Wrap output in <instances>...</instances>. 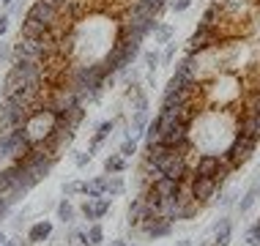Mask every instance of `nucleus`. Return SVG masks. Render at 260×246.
<instances>
[{"mask_svg": "<svg viewBox=\"0 0 260 246\" xmlns=\"http://www.w3.org/2000/svg\"><path fill=\"white\" fill-rule=\"evenodd\" d=\"M230 172H236V170H233V164H228V161H222V164H219V170L214 172V178L219 181V184H224V181L230 178Z\"/></svg>", "mask_w": 260, "mask_h": 246, "instance_id": "25", "label": "nucleus"}, {"mask_svg": "<svg viewBox=\"0 0 260 246\" xmlns=\"http://www.w3.org/2000/svg\"><path fill=\"white\" fill-rule=\"evenodd\" d=\"M112 131H115V121H104V123H99V126H96V134L90 137L88 151H90V153H96V151H99V145H102L104 139H107V137L112 134Z\"/></svg>", "mask_w": 260, "mask_h": 246, "instance_id": "13", "label": "nucleus"}, {"mask_svg": "<svg viewBox=\"0 0 260 246\" xmlns=\"http://www.w3.org/2000/svg\"><path fill=\"white\" fill-rule=\"evenodd\" d=\"M173 36H175V27L167 25V22H159L156 30H153V41H156V44H170Z\"/></svg>", "mask_w": 260, "mask_h": 246, "instance_id": "16", "label": "nucleus"}, {"mask_svg": "<svg viewBox=\"0 0 260 246\" xmlns=\"http://www.w3.org/2000/svg\"><path fill=\"white\" fill-rule=\"evenodd\" d=\"M3 243H6V233L0 230V246H3Z\"/></svg>", "mask_w": 260, "mask_h": 246, "instance_id": "39", "label": "nucleus"}, {"mask_svg": "<svg viewBox=\"0 0 260 246\" xmlns=\"http://www.w3.org/2000/svg\"><path fill=\"white\" fill-rule=\"evenodd\" d=\"M247 112H255V115H260V90H255V96H252Z\"/></svg>", "mask_w": 260, "mask_h": 246, "instance_id": "33", "label": "nucleus"}, {"mask_svg": "<svg viewBox=\"0 0 260 246\" xmlns=\"http://www.w3.org/2000/svg\"><path fill=\"white\" fill-rule=\"evenodd\" d=\"M60 192H63V197H77V194H82V181H69V184L60 186Z\"/></svg>", "mask_w": 260, "mask_h": 246, "instance_id": "22", "label": "nucleus"}, {"mask_svg": "<svg viewBox=\"0 0 260 246\" xmlns=\"http://www.w3.org/2000/svg\"><path fill=\"white\" fill-rule=\"evenodd\" d=\"M74 216H77L74 202L69 200V197H63L58 205H55V219H58L60 224H74Z\"/></svg>", "mask_w": 260, "mask_h": 246, "instance_id": "14", "label": "nucleus"}, {"mask_svg": "<svg viewBox=\"0 0 260 246\" xmlns=\"http://www.w3.org/2000/svg\"><path fill=\"white\" fill-rule=\"evenodd\" d=\"M25 219H27V208H22L19 214H14V219H11V224H14V230H22V224H25Z\"/></svg>", "mask_w": 260, "mask_h": 246, "instance_id": "30", "label": "nucleus"}, {"mask_svg": "<svg viewBox=\"0 0 260 246\" xmlns=\"http://www.w3.org/2000/svg\"><path fill=\"white\" fill-rule=\"evenodd\" d=\"M11 60H14V44L0 39V63H11Z\"/></svg>", "mask_w": 260, "mask_h": 246, "instance_id": "23", "label": "nucleus"}, {"mask_svg": "<svg viewBox=\"0 0 260 246\" xmlns=\"http://www.w3.org/2000/svg\"><path fill=\"white\" fill-rule=\"evenodd\" d=\"M222 153H200L198 156V164H194V175H211L214 178V172L219 170V164H222Z\"/></svg>", "mask_w": 260, "mask_h": 246, "instance_id": "8", "label": "nucleus"}, {"mask_svg": "<svg viewBox=\"0 0 260 246\" xmlns=\"http://www.w3.org/2000/svg\"><path fill=\"white\" fill-rule=\"evenodd\" d=\"M9 25H11V17H9V14H0V39L9 33Z\"/></svg>", "mask_w": 260, "mask_h": 246, "instance_id": "32", "label": "nucleus"}, {"mask_svg": "<svg viewBox=\"0 0 260 246\" xmlns=\"http://www.w3.org/2000/svg\"><path fill=\"white\" fill-rule=\"evenodd\" d=\"M11 202L9 200H6V197L3 194H0V222H3V219H9V216H11Z\"/></svg>", "mask_w": 260, "mask_h": 246, "instance_id": "29", "label": "nucleus"}, {"mask_svg": "<svg viewBox=\"0 0 260 246\" xmlns=\"http://www.w3.org/2000/svg\"><path fill=\"white\" fill-rule=\"evenodd\" d=\"M55 126H58V115H55V112L47 107L44 101H41L39 107L30 110V115H27V121H25L27 139H30L33 145H36V143H44V139L55 131Z\"/></svg>", "mask_w": 260, "mask_h": 246, "instance_id": "1", "label": "nucleus"}, {"mask_svg": "<svg viewBox=\"0 0 260 246\" xmlns=\"http://www.w3.org/2000/svg\"><path fill=\"white\" fill-rule=\"evenodd\" d=\"M110 205H112V197H99V200H93V210H96V219H104V216L110 214Z\"/></svg>", "mask_w": 260, "mask_h": 246, "instance_id": "19", "label": "nucleus"}, {"mask_svg": "<svg viewBox=\"0 0 260 246\" xmlns=\"http://www.w3.org/2000/svg\"><path fill=\"white\" fill-rule=\"evenodd\" d=\"M247 246H260V222H255L247 230Z\"/></svg>", "mask_w": 260, "mask_h": 246, "instance_id": "24", "label": "nucleus"}, {"mask_svg": "<svg viewBox=\"0 0 260 246\" xmlns=\"http://www.w3.org/2000/svg\"><path fill=\"white\" fill-rule=\"evenodd\" d=\"M257 197H260V178L255 175V181H252V186L247 189V192L241 194V200L236 202V208H238V214H247V210L257 202Z\"/></svg>", "mask_w": 260, "mask_h": 246, "instance_id": "12", "label": "nucleus"}, {"mask_svg": "<svg viewBox=\"0 0 260 246\" xmlns=\"http://www.w3.org/2000/svg\"><path fill=\"white\" fill-rule=\"evenodd\" d=\"M104 186H107V175H96L93 181H82V197L85 200H99V197H104Z\"/></svg>", "mask_w": 260, "mask_h": 246, "instance_id": "11", "label": "nucleus"}, {"mask_svg": "<svg viewBox=\"0 0 260 246\" xmlns=\"http://www.w3.org/2000/svg\"><path fill=\"white\" fill-rule=\"evenodd\" d=\"M129 246H137V243H129Z\"/></svg>", "mask_w": 260, "mask_h": 246, "instance_id": "41", "label": "nucleus"}, {"mask_svg": "<svg viewBox=\"0 0 260 246\" xmlns=\"http://www.w3.org/2000/svg\"><path fill=\"white\" fill-rule=\"evenodd\" d=\"M151 214H156V208H153L145 197H135V200L129 202V208H126V222H129L132 230H137L140 222H143L145 216H151Z\"/></svg>", "mask_w": 260, "mask_h": 246, "instance_id": "5", "label": "nucleus"}, {"mask_svg": "<svg viewBox=\"0 0 260 246\" xmlns=\"http://www.w3.org/2000/svg\"><path fill=\"white\" fill-rule=\"evenodd\" d=\"M189 6H192V0H173V3H170V9H173L175 14H181V11H186Z\"/></svg>", "mask_w": 260, "mask_h": 246, "instance_id": "31", "label": "nucleus"}, {"mask_svg": "<svg viewBox=\"0 0 260 246\" xmlns=\"http://www.w3.org/2000/svg\"><path fill=\"white\" fill-rule=\"evenodd\" d=\"M90 159H93V153H90V151H74V164L77 167L90 164Z\"/></svg>", "mask_w": 260, "mask_h": 246, "instance_id": "27", "label": "nucleus"}, {"mask_svg": "<svg viewBox=\"0 0 260 246\" xmlns=\"http://www.w3.org/2000/svg\"><path fill=\"white\" fill-rule=\"evenodd\" d=\"M175 58V44L170 41V44H167V49H165V55H161V63H170Z\"/></svg>", "mask_w": 260, "mask_h": 246, "instance_id": "35", "label": "nucleus"}, {"mask_svg": "<svg viewBox=\"0 0 260 246\" xmlns=\"http://www.w3.org/2000/svg\"><path fill=\"white\" fill-rule=\"evenodd\" d=\"M123 189H126V184H123L121 175H107V186H104V194H107V197H121Z\"/></svg>", "mask_w": 260, "mask_h": 246, "instance_id": "17", "label": "nucleus"}, {"mask_svg": "<svg viewBox=\"0 0 260 246\" xmlns=\"http://www.w3.org/2000/svg\"><path fill=\"white\" fill-rule=\"evenodd\" d=\"M175 246H194L192 241H175Z\"/></svg>", "mask_w": 260, "mask_h": 246, "instance_id": "37", "label": "nucleus"}, {"mask_svg": "<svg viewBox=\"0 0 260 246\" xmlns=\"http://www.w3.org/2000/svg\"><path fill=\"white\" fill-rule=\"evenodd\" d=\"M173 230H175V222L165 219V216H159V214H151V216H145V219L140 222L137 233H143L145 238H151V241H159V238L173 235Z\"/></svg>", "mask_w": 260, "mask_h": 246, "instance_id": "3", "label": "nucleus"}, {"mask_svg": "<svg viewBox=\"0 0 260 246\" xmlns=\"http://www.w3.org/2000/svg\"><path fill=\"white\" fill-rule=\"evenodd\" d=\"M11 189H14V181H11V175L9 172H6V170H0V194H9L11 192Z\"/></svg>", "mask_w": 260, "mask_h": 246, "instance_id": "26", "label": "nucleus"}, {"mask_svg": "<svg viewBox=\"0 0 260 246\" xmlns=\"http://www.w3.org/2000/svg\"><path fill=\"white\" fill-rule=\"evenodd\" d=\"M3 246H27V238H25V241H22V235H14V238H6V243Z\"/></svg>", "mask_w": 260, "mask_h": 246, "instance_id": "34", "label": "nucleus"}, {"mask_svg": "<svg viewBox=\"0 0 260 246\" xmlns=\"http://www.w3.org/2000/svg\"><path fill=\"white\" fill-rule=\"evenodd\" d=\"M50 235H52V222L39 219V222L30 224V230H27V243H44Z\"/></svg>", "mask_w": 260, "mask_h": 246, "instance_id": "9", "label": "nucleus"}, {"mask_svg": "<svg viewBox=\"0 0 260 246\" xmlns=\"http://www.w3.org/2000/svg\"><path fill=\"white\" fill-rule=\"evenodd\" d=\"M107 246H129V241H126V238H118V241H110Z\"/></svg>", "mask_w": 260, "mask_h": 246, "instance_id": "36", "label": "nucleus"}, {"mask_svg": "<svg viewBox=\"0 0 260 246\" xmlns=\"http://www.w3.org/2000/svg\"><path fill=\"white\" fill-rule=\"evenodd\" d=\"M236 134L260 143V115H255V112H244V115L238 118V123H236Z\"/></svg>", "mask_w": 260, "mask_h": 246, "instance_id": "7", "label": "nucleus"}, {"mask_svg": "<svg viewBox=\"0 0 260 246\" xmlns=\"http://www.w3.org/2000/svg\"><path fill=\"white\" fill-rule=\"evenodd\" d=\"M126 167H129V159H123L121 153H110V156L104 159V172L107 175H123Z\"/></svg>", "mask_w": 260, "mask_h": 246, "instance_id": "15", "label": "nucleus"}, {"mask_svg": "<svg viewBox=\"0 0 260 246\" xmlns=\"http://www.w3.org/2000/svg\"><path fill=\"white\" fill-rule=\"evenodd\" d=\"M255 148H257L255 139L236 134V137H233V143H230L228 148H224L222 159L228 161V164H233V170H238L241 164H247V159L252 156V153H255Z\"/></svg>", "mask_w": 260, "mask_h": 246, "instance_id": "2", "label": "nucleus"}, {"mask_svg": "<svg viewBox=\"0 0 260 246\" xmlns=\"http://www.w3.org/2000/svg\"><path fill=\"white\" fill-rule=\"evenodd\" d=\"M148 123H151V115H148V110H135V112H132V121H129V131H126V137L145 134V129H148Z\"/></svg>", "mask_w": 260, "mask_h": 246, "instance_id": "10", "label": "nucleus"}, {"mask_svg": "<svg viewBox=\"0 0 260 246\" xmlns=\"http://www.w3.org/2000/svg\"><path fill=\"white\" fill-rule=\"evenodd\" d=\"M148 186H151L159 197H181V194H184V181L167 178V175H159V178H153Z\"/></svg>", "mask_w": 260, "mask_h": 246, "instance_id": "6", "label": "nucleus"}, {"mask_svg": "<svg viewBox=\"0 0 260 246\" xmlns=\"http://www.w3.org/2000/svg\"><path fill=\"white\" fill-rule=\"evenodd\" d=\"M118 153H121L123 159H132L137 153V139L135 137H123V143H121V148H118Z\"/></svg>", "mask_w": 260, "mask_h": 246, "instance_id": "20", "label": "nucleus"}, {"mask_svg": "<svg viewBox=\"0 0 260 246\" xmlns=\"http://www.w3.org/2000/svg\"><path fill=\"white\" fill-rule=\"evenodd\" d=\"M257 222H260V219H257Z\"/></svg>", "mask_w": 260, "mask_h": 246, "instance_id": "42", "label": "nucleus"}, {"mask_svg": "<svg viewBox=\"0 0 260 246\" xmlns=\"http://www.w3.org/2000/svg\"><path fill=\"white\" fill-rule=\"evenodd\" d=\"M0 98H3V90H0Z\"/></svg>", "mask_w": 260, "mask_h": 246, "instance_id": "40", "label": "nucleus"}, {"mask_svg": "<svg viewBox=\"0 0 260 246\" xmlns=\"http://www.w3.org/2000/svg\"><path fill=\"white\" fill-rule=\"evenodd\" d=\"M80 214H82V219H85L88 224H90V222H99V219H96V210H93V200H82Z\"/></svg>", "mask_w": 260, "mask_h": 246, "instance_id": "21", "label": "nucleus"}, {"mask_svg": "<svg viewBox=\"0 0 260 246\" xmlns=\"http://www.w3.org/2000/svg\"><path fill=\"white\" fill-rule=\"evenodd\" d=\"M0 3H3L6 9H11V6H14V0H0Z\"/></svg>", "mask_w": 260, "mask_h": 246, "instance_id": "38", "label": "nucleus"}, {"mask_svg": "<svg viewBox=\"0 0 260 246\" xmlns=\"http://www.w3.org/2000/svg\"><path fill=\"white\" fill-rule=\"evenodd\" d=\"M216 202H219V205H224V208H230V205H236V194L233 192H224L222 194V189H219V197H216Z\"/></svg>", "mask_w": 260, "mask_h": 246, "instance_id": "28", "label": "nucleus"}, {"mask_svg": "<svg viewBox=\"0 0 260 246\" xmlns=\"http://www.w3.org/2000/svg\"><path fill=\"white\" fill-rule=\"evenodd\" d=\"M219 189H222V184L216 178H211V175H194L192 172V178H189V194H192L198 202L214 200Z\"/></svg>", "mask_w": 260, "mask_h": 246, "instance_id": "4", "label": "nucleus"}, {"mask_svg": "<svg viewBox=\"0 0 260 246\" xmlns=\"http://www.w3.org/2000/svg\"><path fill=\"white\" fill-rule=\"evenodd\" d=\"M143 60H145L148 74H156V68L161 66V55L156 52V49H145V52H143Z\"/></svg>", "mask_w": 260, "mask_h": 246, "instance_id": "18", "label": "nucleus"}]
</instances>
